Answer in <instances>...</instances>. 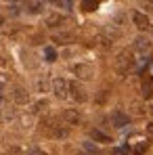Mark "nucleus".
<instances>
[{
  "mask_svg": "<svg viewBox=\"0 0 153 155\" xmlns=\"http://www.w3.org/2000/svg\"><path fill=\"white\" fill-rule=\"evenodd\" d=\"M72 40H74L72 34H59V36H55V42H57V44H67V42H72Z\"/></svg>",
  "mask_w": 153,
  "mask_h": 155,
  "instance_id": "14",
  "label": "nucleus"
},
{
  "mask_svg": "<svg viewBox=\"0 0 153 155\" xmlns=\"http://www.w3.org/2000/svg\"><path fill=\"white\" fill-rule=\"evenodd\" d=\"M111 122H113V126L115 128H124V126H128L130 124V117H128L124 111H113V115H111Z\"/></svg>",
  "mask_w": 153,
  "mask_h": 155,
  "instance_id": "6",
  "label": "nucleus"
},
{
  "mask_svg": "<svg viewBox=\"0 0 153 155\" xmlns=\"http://www.w3.org/2000/svg\"><path fill=\"white\" fill-rule=\"evenodd\" d=\"M51 134L55 136V138H67L69 136V130L65 128V126H51Z\"/></svg>",
  "mask_w": 153,
  "mask_h": 155,
  "instance_id": "12",
  "label": "nucleus"
},
{
  "mask_svg": "<svg viewBox=\"0 0 153 155\" xmlns=\"http://www.w3.org/2000/svg\"><path fill=\"white\" fill-rule=\"evenodd\" d=\"M69 97L76 101V103H84L88 97H86V90L80 86V84H76V82H69Z\"/></svg>",
  "mask_w": 153,
  "mask_h": 155,
  "instance_id": "4",
  "label": "nucleus"
},
{
  "mask_svg": "<svg viewBox=\"0 0 153 155\" xmlns=\"http://www.w3.org/2000/svg\"><path fill=\"white\" fill-rule=\"evenodd\" d=\"M132 151H134V153H143V151H147V143H141V145H136Z\"/></svg>",
  "mask_w": 153,
  "mask_h": 155,
  "instance_id": "18",
  "label": "nucleus"
},
{
  "mask_svg": "<svg viewBox=\"0 0 153 155\" xmlns=\"http://www.w3.org/2000/svg\"><path fill=\"white\" fill-rule=\"evenodd\" d=\"M63 120H65L69 126H76V124L82 122V115L78 113V109H65V111H63Z\"/></svg>",
  "mask_w": 153,
  "mask_h": 155,
  "instance_id": "7",
  "label": "nucleus"
},
{
  "mask_svg": "<svg viewBox=\"0 0 153 155\" xmlns=\"http://www.w3.org/2000/svg\"><path fill=\"white\" fill-rule=\"evenodd\" d=\"M78 155H84V153H78Z\"/></svg>",
  "mask_w": 153,
  "mask_h": 155,
  "instance_id": "23",
  "label": "nucleus"
},
{
  "mask_svg": "<svg viewBox=\"0 0 153 155\" xmlns=\"http://www.w3.org/2000/svg\"><path fill=\"white\" fill-rule=\"evenodd\" d=\"M132 21H134V25L138 27V29H149V17L145 15V13H141V11H134L132 13Z\"/></svg>",
  "mask_w": 153,
  "mask_h": 155,
  "instance_id": "5",
  "label": "nucleus"
},
{
  "mask_svg": "<svg viewBox=\"0 0 153 155\" xmlns=\"http://www.w3.org/2000/svg\"><path fill=\"white\" fill-rule=\"evenodd\" d=\"M44 54H46V61H57V52L52 46H46L44 48Z\"/></svg>",
  "mask_w": 153,
  "mask_h": 155,
  "instance_id": "16",
  "label": "nucleus"
},
{
  "mask_svg": "<svg viewBox=\"0 0 153 155\" xmlns=\"http://www.w3.org/2000/svg\"><path fill=\"white\" fill-rule=\"evenodd\" d=\"M25 8H27V13H32V15H38V13H42V8H44V2H27Z\"/></svg>",
  "mask_w": 153,
  "mask_h": 155,
  "instance_id": "13",
  "label": "nucleus"
},
{
  "mask_svg": "<svg viewBox=\"0 0 153 155\" xmlns=\"http://www.w3.org/2000/svg\"><path fill=\"white\" fill-rule=\"evenodd\" d=\"M72 71H74L78 78H82V80H90V78L95 76V67L88 65V63H76V65L72 67Z\"/></svg>",
  "mask_w": 153,
  "mask_h": 155,
  "instance_id": "2",
  "label": "nucleus"
},
{
  "mask_svg": "<svg viewBox=\"0 0 153 155\" xmlns=\"http://www.w3.org/2000/svg\"><path fill=\"white\" fill-rule=\"evenodd\" d=\"M82 8H84V11H95V8H99V2H92V0H84V2H82Z\"/></svg>",
  "mask_w": 153,
  "mask_h": 155,
  "instance_id": "15",
  "label": "nucleus"
},
{
  "mask_svg": "<svg viewBox=\"0 0 153 155\" xmlns=\"http://www.w3.org/2000/svg\"><path fill=\"white\" fill-rule=\"evenodd\" d=\"M90 138H92L95 143H111V138H109L105 132H101V130H97V128L90 130Z\"/></svg>",
  "mask_w": 153,
  "mask_h": 155,
  "instance_id": "10",
  "label": "nucleus"
},
{
  "mask_svg": "<svg viewBox=\"0 0 153 155\" xmlns=\"http://www.w3.org/2000/svg\"><path fill=\"white\" fill-rule=\"evenodd\" d=\"M46 101H44V99H42V101H38V103H34L32 105V111H34V113H38V111H42V107H46Z\"/></svg>",
  "mask_w": 153,
  "mask_h": 155,
  "instance_id": "17",
  "label": "nucleus"
},
{
  "mask_svg": "<svg viewBox=\"0 0 153 155\" xmlns=\"http://www.w3.org/2000/svg\"><path fill=\"white\" fill-rule=\"evenodd\" d=\"M115 67H118V71H128L130 67H132V54L128 51H122L118 54V59H115Z\"/></svg>",
  "mask_w": 153,
  "mask_h": 155,
  "instance_id": "3",
  "label": "nucleus"
},
{
  "mask_svg": "<svg viewBox=\"0 0 153 155\" xmlns=\"http://www.w3.org/2000/svg\"><path fill=\"white\" fill-rule=\"evenodd\" d=\"M84 147H86V149H88V151H90V153H97V151H99V149H97V147H95V145H92V143H86V145H84Z\"/></svg>",
  "mask_w": 153,
  "mask_h": 155,
  "instance_id": "20",
  "label": "nucleus"
},
{
  "mask_svg": "<svg viewBox=\"0 0 153 155\" xmlns=\"http://www.w3.org/2000/svg\"><path fill=\"white\" fill-rule=\"evenodd\" d=\"M55 4H57V6H65V8H69V6H72V2H65V0H57Z\"/></svg>",
  "mask_w": 153,
  "mask_h": 155,
  "instance_id": "19",
  "label": "nucleus"
},
{
  "mask_svg": "<svg viewBox=\"0 0 153 155\" xmlns=\"http://www.w3.org/2000/svg\"><path fill=\"white\" fill-rule=\"evenodd\" d=\"M134 48H136L138 52H147L149 48H151V42H149L147 38H143V36H141V38H136V40H134Z\"/></svg>",
  "mask_w": 153,
  "mask_h": 155,
  "instance_id": "11",
  "label": "nucleus"
},
{
  "mask_svg": "<svg viewBox=\"0 0 153 155\" xmlns=\"http://www.w3.org/2000/svg\"><path fill=\"white\" fill-rule=\"evenodd\" d=\"M0 25H2V17H0Z\"/></svg>",
  "mask_w": 153,
  "mask_h": 155,
  "instance_id": "22",
  "label": "nucleus"
},
{
  "mask_svg": "<svg viewBox=\"0 0 153 155\" xmlns=\"http://www.w3.org/2000/svg\"><path fill=\"white\" fill-rule=\"evenodd\" d=\"M44 23H46V27H61V25H65V17L59 15V13H51Z\"/></svg>",
  "mask_w": 153,
  "mask_h": 155,
  "instance_id": "8",
  "label": "nucleus"
},
{
  "mask_svg": "<svg viewBox=\"0 0 153 155\" xmlns=\"http://www.w3.org/2000/svg\"><path fill=\"white\" fill-rule=\"evenodd\" d=\"M52 92L59 99H67L69 97V82L65 78H55L52 80Z\"/></svg>",
  "mask_w": 153,
  "mask_h": 155,
  "instance_id": "1",
  "label": "nucleus"
},
{
  "mask_svg": "<svg viewBox=\"0 0 153 155\" xmlns=\"http://www.w3.org/2000/svg\"><path fill=\"white\" fill-rule=\"evenodd\" d=\"M27 155H46V153H44V151H40V149H29Z\"/></svg>",
  "mask_w": 153,
  "mask_h": 155,
  "instance_id": "21",
  "label": "nucleus"
},
{
  "mask_svg": "<svg viewBox=\"0 0 153 155\" xmlns=\"http://www.w3.org/2000/svg\"><path fill=\"white\" fill-rule=\"evenodd\" d=\"M13 99H15V103H27L29 101V94H27L25 88H15V92H13Z\"/></svg>",
  "mask_w": 153,
  "mask_h": 155,
  "instance_id": "9",
  "label": "nucleus"
}]
</instances>
